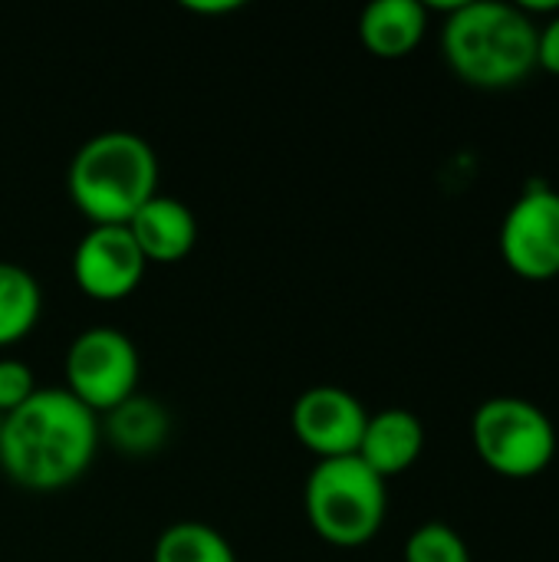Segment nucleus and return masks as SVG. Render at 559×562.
Returning a JSON list of instances; mask_svg holds the SVG:
<instances>
[{"instance_id":"nucleus-1","label":"nucleus","mask_w":559,"mask_h":562,"mask_svg":"<svg viewBox=\"0 0 559 562\" xmlns=\"http://www.w3.org/2000/svg\"><path fill=\"white\" fill-rule=\"evenodd\" d=\"M99 441V415L66 389H36V395L0 425V468L23 491H66L89 474Z\"/></svg>"},{"instance_id":"nucleus-2","label":"nucleus","mask_w":559,"mask_h":562,"mask_svg":"<svg viewBox=\"0 0 559 562\" xmlns=\"http://www.w3.org/2000/svg\"><path fill=\"white\" fill-rule=\"evenodd\" d=\"M448 69L474 89L501 92L537 69V20L504 0H458L441 23Z\"/></svg>"},{"instance_id":"nucleus-3","label":"nucleus","mask_w":559,"mask_h":562,"mask_svg":"<svg viewBox=\"0 0 559 562\" xmlns=\"http://www.w3.org/2000/svg\"><path fill=\"white\" fill-rule=\"evenodd\" d=\"M161 165L148 138L109 128L86 138L66 168V191L89 227H125L135 211L158 194Z\"/></svg>"},{"instance_id":"nucleus-4","label":"nucleus","mask_w":559,"mask_h":562,"mask_svg":"<svg viewBox=\"0 0 559 562\" xmlns=\"http://www.w3.org/2000/svg\"><path fill=\"white\" fill-rule=\"evenodd\" d=\"M303 514L323 543L356 550L379 537L389 514V491L356 454L316 461L303 484Z\"/></svg>"},{"instance_id":"nucleus-5","label":"nucleus","mask_w":559,"mask_h":562,"mask_svg":"<svg viewBox=\"0 0 559 562\" xmlns=\"http://www.w3.org/2000/svg\"><path fill=\"white\" fill-rule=\"evenodd\" d=\"M471 445L484 468L507 481L540 477L557 458L550 415L521 395H494L471 418Z\"/></svg>"},{"instance_id":"nucleus-6","label":"nucleus","mask_w":559,"mask_h":562,"mask_svg":"<svg viewBox=\"0 0 559 562\" xmlns=\"http://www.w3.org/2000/svg\"><path fill=\"white\" fill-rule=\"evenodd\" d=\"M66 392L92 415H109L138 392L142 356L128 333L115 326H89L72 336L63 359Z\"/></svg>"},{"instance_id":"nucleus-7","label":"nucleus","mask_w":559,"mask_h":562,"mask_svg":"<svg viewBox=\"0 0 559 562\" xmlns=\"http://www.w3.org/2000/svg\"><path fill=\"white\" fill-rule=\"evenodd\" d=\"M501 260L527 280L547 283L559 277V191L547 181L527 184L501 221Z\"/></svg>"},{"instance_id":"nucleus-8","label":"nucleus","mask_w":559,"mask_h":562,"mask_svg":"<svg viewBox=\"0 0 559 562\" xmlns=\"http://www.w3.org/2000/svg\"><path fill=\"white\" fill-rule=\"evenodd\" d=\"M69 270L82 296L96 303H122L142 286L148 260L142 257L128 227L105 224V227H89L79 237Z\"/></svg>"},{"instance_id":"nucleus-9","label":"nucleus","mask_w":559,"mask_h":562,"mask_svg":"<svg viewBox=\"0 0 559 562\" xmlns=\"http://www.w3.org/2000/svg\"><path fill=\"white\" fill-rule=\"evenodd\" d=\"M366 422V405L339 385H313L300 392L290 408V431L316 461L353 458L359 451Z\"/></svg>"},{"instance_id":"nucleus-10","label":"nucleus","mask_w":559,"mask_h":562,"mask_svg":"<svg viewBox=\"0 0 559 562\" xmlns=\"http://www.w3.org/2000/svg\"><path fill=\"white\" fill-rule=\"evenodd\" d=\"M128 234L135 237L142 257L152 263H181L194 244H198V217L194 211L181 201V198H171V194H155L148 198L135 217L125 224Z\"/></svg>"},{"instance_id":"nucleus-11","label":"nucleus","mask_w":559,"mask_h":562,"mask_svg":"<svg viewBox=\"0 0 559 562\" xmlns=\"http://www.w3.org/2000/svg\"><path fill=\"white\" fill-rule=\"evenodd\" d=\"M425 451V425L409 408H382L369 415L356 458L382 481L405 474Z\"/></svg>"},{"instance_id":"nucleus-12","label":"nucleus","mask_w":559,"mask_h":562,"mask_svg":"<svg viewBox=\"0 0 559 562\" xmlns=\"http://www.w3.org/2000/svg\"><path fill=\"white\" fill-rule=\"evenodd\" d=\"M359 43L376 59L412 56L428 33V3L422 0H372L359 13Z\"/></svg>"},{"instance_id":"nucleus-13","label":"nucleus","mask_w":559,"mask_h":562,"mask_svg":"<svg viewBox=\"0 0 559 562\" xmlns=\"http://www.w3.org/2000/svg\"><path fill=\"white\" fill-rule=\"evenodd\" d=\"M99 428H102V438L112 445L115 454L152 458L171 438V415L158 398L135 392L119 408H112L105 415V422H99Z\"/></svg>"},{"instance_id":"nucleus-14","label":"nucleus","mask_w":559,"mask_h":562,"mask_svg":"<svg viewBox=\"0 0 559 562\" xmlns=\"http://www.w3.org/2000/svg\"><path fill=\"white\" fill-rule=\"evenodd\" d=\"M43 316V290L40 280L13 263L0 260V352L20 346Z\"/></svg>"},{"instance_id":"nucleus-15","label":"nucleus","mask_w":559,"mask_h":562,"mask_svg":"<svg viewBox=\"0 0 559 562\" xmlns=\"http://www.w3.org/2000/svg\"><path fill=\"white\" fill-rule=\"evenodd\" d=\"M152 562H237V553L217 527L201 520H178L158 533Z\"/></svg>"},{"instance_id":"nucleus-16","label":"nucleus","mask_w":559,"mask_h":562,"mask_svg":"<svg viewBox=\"0 0 559 562\" xmlns=\"http://www.w3.org/2000/svg\"><path fill=\"white\" fill-rule=\"evenodd\" d=\"M405 562H471V550L455 527L428 520L409 533Z\"/></svg>"},{"instance_id":"nucleus-17","label":"nucleus","mask_w":559,"mask_h":562,"mask_svg":"<svg viewBox=\"0 0 559 562\" xmlns=\"http://www.w3.org/2000/svg\"><path fill=\"white\" fill-rule=\"evenodd\" d=\"M36 375L33 366L16 356H0V418L13 415L36 395Z\"/></svg>"},{"instance_id":"nucleus-18","label":"nucleus","mask_w":559,"mask_h":562,"mask_svg":"<svg viewBox=\"0 0 559 562\" xmlns=\"http://www.w3.org/2000/svg\"><path fill=\"white\" fill-rule=\"evenodd\" d=\"M537 69L559 76V10L537 23Z\"/></svg>"},{"instance_id":"nucleus-19","label":"nucleus","mask_w":559,"mask_h":562,"mask_svg":"<svg viewBox=\"0 0 559 562\" xmlns=\"http://www.w3.org/2000/svg\"><path fill=\"white\" fill-rule=\"evenodd\" d=\"M181 7L188 13H201V16H224V13H237L244 3L241 0H185Z\"/></svg>"},{"instance_id":"nucleus-20","label":"nucleus","mask_w":559,"mask_h":562,"mask_svg":"<svg viewBox=\"0 0 559 562\" xmlns=\"http://www.w3.org/2000/svg\"><path fill=\"white\" fill-rule=\"evenodd\" d=\"M0 425H3V418H0Z\"/></svg>"}]
</instances>
